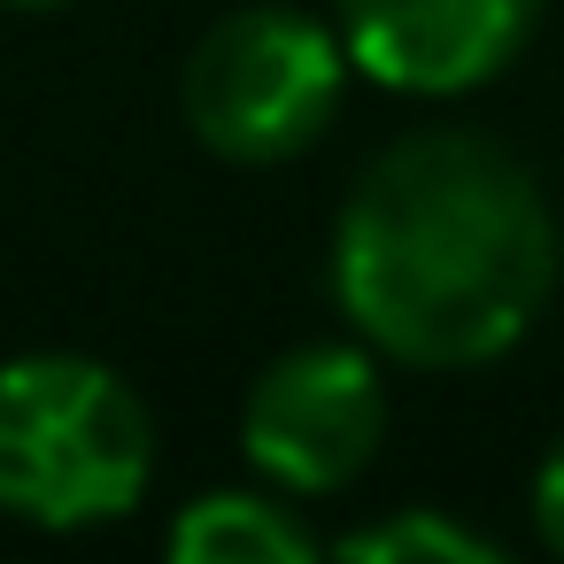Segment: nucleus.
<instances>
[{"label": "nucleus", "mask_w": 564, "mask_h": 564, "mask_svg": "<svg viewBox=\"0 0 564 564\" xmlns=\"http://www.w3.org/2000/svg\"><path fill=\"white\" fill-rule=\"evenodd\" d=\"M556 286L541 178L487 132H410L340 202L333 294L348 325L417 371H471L518 348Z\"/></svg>", "instance_id": "nucleus-1"}, {"label": "nucleus", "mask_w": 564, "mask_h": 564, "mask_svg": "<svg viewBox=\"0 0 564 564\" xmlns=\"http://www.w3.org/2000/svg\"><path fill=\"white\" fill-rule=\"evenodd\" d=\"M333 549L348 564H495V541L441 518V510H394L364 533H340Z\"/></svg>", "instance_id": "nucleus-7"}, {"label": "nucleus", "mask_w": 564, "mask_h": 564, "mask_svg": "<svg viewBox=\"0 0 564 564\" xmlns=\"http://www.w3.org/2000/svg\"><path fill=\"white\" fill-rule=\"evenodd\" d=\"M155 479L148 402L94 356L0 364V510L40 533H86L124 518Z\"/></svg>", "instance_id": "nucleus-2"}, {"label": "nucleus", "mask_w": 564, "mask_h": 564, "mask_svg": "<svg viewBox=\"0 0 564 564\" xmlns=\"http://www.w3.org/2000/svg\"><path fill=\"white\" fill-rule=\"evenodd\" d=\"M348 70L387 94L448 101L518 63L541 24V0H333Z\"/></svg>", "instance_id": "nucleus-5"}, {"label": "nucleus", "mask_w": 564, "mask_h": 564, "mask_svg": "<svg viewBox=\"0 0 564 564\" xmlns=\"http://www.w3.org/2000/svg\"><path fill=\"white\" fill-rule=\"evenodd\" d=\"M379 433L387 394L371 356L348 340H310L263 364L240 417V448L279 495H340L379 456Z\"/></svg>", "instance_id": "nucleus-4"}, {"label": "nucleus", "mask_w": 564, "mask_h": 564, "mask_svg": "<svg viewBox=\"0 0 564 564\" xmlns=\"http://www.w3.org/2000/svg\"><path fill=\"white\" fill-rule=\"evenodd\" d=\"M171 556L178 564H302V556H317V533L271 495L217 487V495L178 510Z\"/></svg>", "instance_id": "nucleus-6"}, {"label": "nucleus", "mask_w": 564, "mask_h": 564, "mask_svg": "<svg viewBox=\"0 0 564 564\" xmlns=\"http://www.w3.org/2000/svg\"><path fill=\"white\" fill-rule=\"evenodd\" d=\"M533 525H541V541L564 556V441L541 456V471H533Z\"/></svg>", "instance_id": "nucleus-8"}, {"label": "nucleus", "mask_w": 564, "mask_h": 564, "mask_svg": "<svg viewBox=\"0 0 564 564\" xmlns=\"http://www.w3.org/2000/svg\"><path fill=\"white\" fill-rule=\"evenodd\" d=\"M340 86H348L340 32L263 0V9H232L202 32V47L186 55L178 101L209 155L263 171L317 148V132L340 117Z\"/></svg>", "instance_id": "nucleus-3"}, {"label": "nucleus", "mask_w": 564, "mask_h": 564, "mask_svg": "<svg viewBox=\"0 0 564 564\" xmlns=\"http://www.w3.org/2000/svg\"><path fill=\"white\" fill-rule=\"evenodd\" d=\"M0 9H24L32 17V9H63V0H0Z\"/></svg>", "instance_id": "nucleus-9"}]
</instances>
